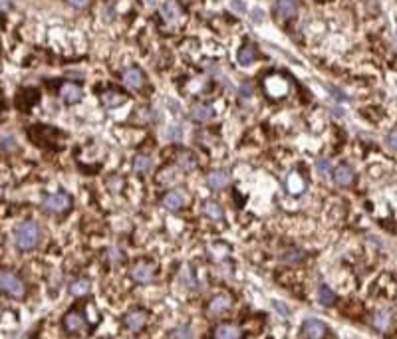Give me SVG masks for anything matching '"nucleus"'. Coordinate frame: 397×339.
I'll use <instances>...</instances> for the list:
<instances>
[{"mask_svg": "<svg viewBox=\"0 0 397 339\" xmlns=\"http://www.w3.org/2000/svg\"><path fill=\"white\" fill-rule=\"evenodd\" d=\"M38 236H40L38 226L34 222H24L16 228L14 242L20 250H32L38 244Z\"/></svg>", "mask_w": 397, "mask_h": 339, "instance_id": "nucleus-1", "label": "nucleus"}, {"mask_svg": "<svg viewBox=\"0 0 397 339\" xmlns=\"http://www.w3.org/2000/svg\"><path fill=\"white\" fill-rule=\"evenodd\" d=\"M0 290L4 294L12 295V297H22L24 295V284L12 272H0Z\"/></svg>", "mask_w": 397, "mask_h": 339, "instance_id": "nucleus-2", "label": "nucleus"}, {"mask_svg": "<svg viewBox=\"0 0 397 339\" xmlns=\"http://www.w3.org/2000/svg\"><path fill=\"white\" fill-rule=\"evenodd\" d=\"M70 207V196L64 194V192H56V194H50L44 201V208L50 212H64L66 208Z\"/></svg>", "mask_w": 397, "mask_h": 339, "instance_id": "nucleus-3", "label": "nucleus"}, {"mask_svg": "<svg viewBox=\"0 0 397 339\" xmlns=\"http://www.w3.org/2000/svg\"><path fill=\"white\" fill-rule=\"evenodd\" d=\"M326 333H328V327L322 324V322H318V320H308L304 324V327H302V335L310 339H320Z\"/></svg>", "mask_w": 397, "mask_h": 339, "instance_id": "nucleus-4", "label": "nucleus"}, {"mask_svg": "<svg viewBox=\"0 0 397 339\" xmlns=\"http://www.w3.org/2000/svg\"><path fill=\"white\" fill-rule=\"evenodd\" d=\"M123 84L131 89H139L145 84V75L139 68H129L123 72Z\"/></svg>", "mask_w": 397, "mask_h": 339, "instance_id": "nucleus-5", "label": "nucleus"}, {"mask_svg": "<svg viewBox=\"0 0 397 339\" xmlns=\"http://www.w3.org/2000/svg\"><path fill=\"white\" fill-rule=\"evenodd\" d=\"M131 276H133V280L135 282H141V284H147V282L153 280V276H155V272H153V266L151 264H145V262H139L135 264L133 268V272H131Z\"/></svg>", "mask_w": 397, "mask_h": 339, "instance_id": "nucleus-6", "label": "nucleus"}, {"mask_svg": "<svg viewBox=\"0 0 397 339\" xmlns=\"http://www.w3.org/2000/svg\"><path fill=\"white\" fill-rule=\"evenodd\" d=\"M276 12L280 14V18L288 20L298 12V0H278L276 4Z\"/></svg>", "mask_w": 397, "mask_h": 339, "instance_id": "nucleus-7", "label": "nucleus"}, {"mask_svg": "<svg viewBox=\"0 0 397 339\" xmlns=\"http://www.w3.org/2000/svg\"><path fill=\"white\" fill-rule=\"evenodd\" d=\"M191 115H193V119L198 121V123H207V121H211V119H213L214 111H213V107H211V105L197 104V105H193Z\"/></svg>", "mask_w": 397, "mask_h": 339, "instance_id": "nucleus-8", "label": "nucleus"}, {"mask_svg": "<svg viewBox=\"0 0 397 339\" xmlns=\"http://www.w3.org/2000/svg\"><path fill=\"white\" fill-rule=\"evenodd\" d=\"M334 181H336L340 187H350L353 183V171H351L348 165H340L334 173Z\"/></svg>", "mask_w": 397, "mask_h": 339, "instance_id": "nucleus-9", "label": "nucleus"}, {"mask_svg": "<svg viewBox=\"0 0 397 339\" xmlns=\"http://www.w3.org/2000/svg\"><path fill=\"white\" fill-rule=\"evenodd\" d=\"M161 14H163V18H165L167 22H177V20L181 18V8H179L177 2L167 0V2L161 6Z\"/></svg>", "mask_w": 397, "mask_h": 339, "instance_id": "nucleus-10", "label": "nucleus"}, {"mask_svg": "<svg viewBox=\"0 0 397 339\" xmlns=\"http://www.w3.org/2000/svg\"><path fill=\"white\" fill-rule=\"evenodd\" d=\"M147 322V313L145 311H131L127 317H125V325L131 329V331H139Z\"/></svg>", "mask_w": 397, "mask_h": 339, "instance_id": "nucleus-11", "label": "nucleus"}, {"mask_svg": "<svg viewBox=\"0 0 397 339\" xmlns=\"http://www.w3.org/2000/svg\"><path fill=\"white\" fill-rule=\"evenodd\" d=\"M62 97L66 104H77L82 99V89L77 88L76 84H66L62 88Z\"/></svg>", "mask_w": 397, "mask_h": 339, "instance_id": "nucleus-12", "label": "nucleus"}, {"mask_svg": "<svg viewBox=\"0 0 397 339\" xmlns=\"http://www.w3.org/2000/svg\"><path fill=\"white\" fill-rule=\"evenodd\" d=\"M185 205V198L181 192L177 191H171L165 194V198H163V207L167 208V210H179V208Z\"/></svg>", "mask_w": 397, "mask_h": 339, "instance_id": "nucleus-13", "label": "nucleus"}, {"mask_svg": "<svg viewBox=\"0 0 397 339\" xmlns=\"http://www.w3.org/2000/svg\"><path fill=\"white\" fill-rule=\"evenodd\" d=\"M64 327L68 329V331H80L82 327H84V317L77 313V311H70V313H66V317H64Z\"/></svg>", "mask_w": 397, "mask_h": 339, "instance_id": "nucleus-14", "label": "nucleus"}, {"mask_svg": "<svg viewBox=\"0 0 397 339\" xmlns=\"http://www.w3.org/2000/svg\"><path fill=\"white\" fill-rule=\"evenodd\" d=\"M230 297L229 295H214L213 300H211V304H209V311H213V313H223V311H227L230 308Z\"/></svg>", "mask_w": 397, "mask_h": 339, "instance_id": "nucleus-15", "label": "nucleus"}, {"mask_svg": "<svg viewBox=\"0 0 397 339\" xmlns=\"http://www.w3.org/2000/svg\"><path fill=\"white\" fill-rule=\"evenodd\" d=\"M207 183H209L211 189H225L229 185V175L225 171H214V173L209 175Z\"/></svg>", "mask_w": 397, "mask_h": 339, "instance_id": "nucleus-16", "label": "nucleus"}, {"mask_svg": "<svg viewBox=\"0 0 397 339\" xmlns=\"http://www.w3.org/2000/svg\"><path fill=\"white\" fill-rule=\"evenodd\" d=\"M214 337L236 339V337H241V331H239V327H234V325H219L216 331H214Z\"/></svg>", "mask_w": 397, "mask_h": 339, "instance_id": "nucleus-17", "label": "nucleus"}, {"mask_svg": "<svg viewBox=\"0 0 397 339\" xmlns=\"http://www.w3.org/2000/svg\"><path fill=\"white\" fill-rule=\"evenodd\" d=\"M102 102L107 107H117V105L125 104V95L123 93H117V91H107L102 95Z\"/></svg>", "mask_w": 397, "mask_h": 339, "instance_id": "nucleus-18", "label": "nucleus"}, {"mask_svg": "<svg viewBox=\"0 0 397 339\" xmlns=\"http://www.w3.org/2000/svg\"><path fill=\"white\" fill-rule=\"evenodd\" d=\"M254 59H256V52H254V48H252V46H243V48H241V52H239V64H243V66H250Z\"/></svg>", "mask_w": 397, "mask_h": 339, "instance_id": "nucleus-19", "label": "nucleus"}, {"mask_svg": "<svg viewBox=\"0 0 397 339\" xmlns=\"http://www.w3.org/2000/svg\"><path fill=\"white\" fill-rule=\"evenodd\" d=\"M133 169H135L137 173H149V171L153 169L151 157H147V155H139V157H135V161H133Z\"/></svg>", "mask_w": 397, "mask_h": 339, "instance_id": "nucleus-20", "label": "nucleus"}, {"mask_svg": "<svg viewBox=\"0 0 397 339\" xmlns=\"http://www.w3.org/2000/svg\"><path fill=\"white\" fill-rule=\"evenodd\" d=\"M203 210H205V214H207L209 218H213V221H221V218L225 216V212H223V208L219 207L216 203H213V201H209V203H205V207H203Z\"/></svg>", "mask_w": 397, "mask_h": 339, "instance_id": "nucleus-21", "label": "nucleus"}, {"mask_svg": "<svg viewBox=\"0 0 397 339\" xmlns=\"http://www.w3.org/2000/svg\"><path fill=\"white\" fill-rule=\"evenodd\" d=\"M318 300H320L322 306H332V304L336 302V294H334L328 286H320V290H318Z\"/></svg>", "mask_w": 397, "mask_h": 339, "instance_id": "nucleus-22", "label": "nucleus"}, {"mask_svg": "<svg viewBox=\"0 0 397 339\" xmlns=\"http://www.w3.org/2000/svg\"><path fill=\"white\" fill-rule=\"evenodd\" d=\"M70 292L72 295H86L90 292V282L88 280H77L70 286Z\"/></svg>", "mask_w": 397, "mask_h": 339, "instance_id": "nucleus-23", "label": "nucleus"}, {"mask_svg": "<svg viewBox=\"0 0 397 339\" xmlns=\"http://www.w3.org/2000/svg\"><path fill=\"white\" fill-rule=\"evenodd\" d=\"M280 260H284V262H302V260H304V252L302 250H286L284 254H280Z\"/></svg>", "mask_w": 397, "mask_h": 339, "instance_id": "nucleus-24", "label": "nucleus"}, {"mask_svg": "<svg viewBox=\"0 0 397 339\" xmlns=\"http://www.w3.org/2000/svg\"><path fill=\"white\" fill-rule=\"evenodd\" d=\"M389 322H391V315H389L387 311H380V313L373 317V325H375L378 329H387Z\"/></svg>", "mask_w": 397, "mask_h": 339, "instance_id": "nucleus-25", "label": "nucleus"}, {"mask_svg": "<svg viewBox=\"0 0 397 339\" xmlns=\"http://www.w3.org/2000/svg\"><path fill=\"white\" fill-rule=\"evenodd\" d=\"M316 169H318V173H320L322 177H328L332 173V165H330V161H326V159H320V161L316 163Z\"/></svg>", "mask_w": 397, "mask_h": 339, "instance_id": "nucleus-26", "label": "nucleus"}, {"mask_svg": "<svg viewBox=\"0 0 397 339\" xmlns=\"http://www.w3.org/2000/svg\"><path fill=\"white\" fill-rule=\"evenodd\" d=\"M167 137L169 139H175V141L183 139V127H181V125H173V127H169Z\"/></svg>", "mask_w": 397, "mask_h": 339, "instance_id": "nucleus-27", "label": "nucleus"}, {"mask_svg": "<svg viewBox=\"0 0 397 339\" xmlns=\"http://www.w3.org/2000/svg\"><path fill=\"white\" fill-rule=\"evenodd\" d=\"M0 147L4 149V151H14L16 149L14 137H2L0 139Z\"/></svg>", "mask_w": 397, "mask_h": 339, "instance_id": "nucleus-28", "label": "nucleus"}, {"mask_svg": "<svg viewBox=\"0 0 397 339\" xmlns=\"http://www.w3.org/2000/svg\"><path fill=\"white\" fill-rule=\"evenodd\" d=\"M179 163H181V167H183V169H193V167H195V163H197V161L193 159V155L185 153V155H181V161H179Z\"/></svg>", "mask_w": 397, "mask_h": 339, "instance_id": "nucleus-29", "label": "nucleus"}, {"mask_svg": "<svg viewBox=\"0 0 397 339\" xmlns=\"http://www.w3.org/2000/svg\"><path fill=\"white\" fill-rule=\"evenodd\" d=\"M230 10H234V12H239V14H245L246 4L243 0H230Z\"/></svg>", "mask_w": 397, "mask_h": 339, "instance_id": "nucleus-30", "label": "nucleus"}, {"mask_svg": "<svg viewBox=\"0 0 397 339\" xmlns=\"http://www.w3.org/2000/svg\"><path fill=\"white\" fill-rule=\"evenodd\" d=\"M169 335H171V337H191V331H189L187 327H183V329H173Z\"/></svg>", "mask_w": 397, "mask_h": 339, "instance_id": "nucleus-31", "label": "nucleus"}, {"mask_svg": "<svg viewBox=\"0 0 397 339\" xmlns=\"http://www.w3.org/2000/svg\"><path fill=\"white\" fill-rule=\"evenodd\" d=\"M387 143H389V147H393L397 151V131H391L387 135Z\"/></svg>", "mask_w": 397, "mask_h": 339, "instance_id": "nucleus-32", "label": "nucleus"}, {"mask_svg": "<svg viewBox=\"0 0 397 339\" xmlns=\"http://www.w3.org/2000/svg\"><path fill=\"white\" fill-rule=\"evenodd\" d=\"M252 20H254V22H262V20H264V12H262L260 8H254V10H252Z\"/></svg>", "mask_w": 397, "mask_h": 339, "instance_id": "nucleus-33", "label": "nucleus"}, {"mask_svg": "<svg viewBox=\"0 0 397 339\" xmlns=\"http://www.w3.org/2000/svg\"><path fill=\"white\" fill-rule=\"evenodd\" d=\"M250 93H252V86H250V84H245V86L241 88V95H243V97H250Z\"/></svg>", "mask_w": 397, "mask_h": 339, "instance_id": "nucleus-34", "label": "nucleus"}, {"mask_svg": "<svg viewBox=\"0 0 397 339\" xmlns=\"http://www.w3.org/2000/svg\"><path fill=\"white\" fill-rule=\"evenodd\" d=\"M70 4L76 6V8H84V6L88 4V0H70Z\"/></svg>", "mask_w": 397, "mask_h": 339, "instance_id": "nucleus-35", "label": "nucleus"}, {"mask_svg": "<svg viewBox=\"0 0 397 339\" xmlns=\"http://www.w3.org/2000/svg\"><path fill=\"white\" fill-rule=\"evenodd\" d=\"M111 260H113V262H117V260H122V252H117V250H115V248H113V250H111Z\"/></svg>", "mask_w": 397, "mask_h": 339, "instance_id": "nucleus-36", "label": "nucleus"}, {"mask_svg": "<svg viewBox=\"0 0 397 339\" xmlns=\"http://www.w3.org/2000/svg\"><path fill=\"white\" fill-rule=\"evenodd\" d=\"M143 2H145V4H155L157 0H143Z\"/></svg>", "mask_w": 397, "mask_h": 339, "instance_id": "nucleus-37", "label": "nucleus"}]
</instances>
